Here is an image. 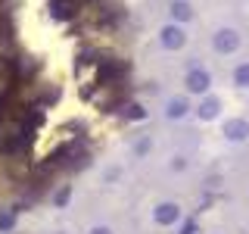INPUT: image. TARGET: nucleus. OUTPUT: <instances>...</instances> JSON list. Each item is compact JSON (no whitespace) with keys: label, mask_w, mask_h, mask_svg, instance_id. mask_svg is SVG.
<instances>
[{"label":"nucleus","mask_w":249,"mask_h":234,"mask_svg":"<svg viewBox=\"0 0 249 234\" xmlns=\"http://www.w3.org/2000/svg\"><path fill=\"white\" fill-rule=\"evenodd\" d=\"M206 84H209V78H206V75H193V78H190V88H193V91H202Z\"/></svg>","instance_id":"nucleus-3"},{"label":"nucleus","mask_w":249,"mask_h":234,"mask_svg":"<svg viewBox=\"0 0 249 234\" xmlns=\"http://www.w3.org/2000/svg\"><path fill=\"white\" fill-rule=\"evenodd\" d=\"M240 81H249V69H240Z\"/></svg>","instance_id":"nucleus-6"},{"label":"nucleus","mask_w":249,"mask_h":234,"mask_svg":"<svg viewBox=\"0 0 249 234\" xmlns=\"http://www.w3.org/2000/svg\"><path fill=\"white\" fill-rule=\"evenodd\" d=\"M171 209H175V206H165V209H162V222H171V218H175V213H171Z\"/></svg>","instance_id":"nucleus-5"},{"label":"nucleus","mask_w":249,"mask_h":234,"mask_svg":"<svg viewBox=\"0 0 249 234\" xmlns=\"http://www.w3.org/2000/svg\"><path fill=\"white\" fill-rule=\"evenodd\" d=\"M84 0H53V16L56 19H69V16H75L81 10Z\"/></svg>","instance_id":"nucleus-2"},{"label":"nucleus","mask_w":249,"mask_h":234,"mask_svg":"<svg viewBox=\"0 0 249 234\" xmlns=\"http://www.w3.org/2000/svg\"><path fill=\"white\" fill-rule=\"evenodd\" d=\"M165 35H168V38H165V41H168L171 47H175L178 41H181V38H178V31H175V28H171V31H165Z\"/></svg>","instance_id":"nucleus-4"},{"label":"nucleus","mask_w":249,"mask_h":234,"mask_svg":"<svg viewBox=\"0 0 249 234\" xmlns=\"http://www.w3.org/2000/svg\"><path fill=\"white\" fill-rule=\"evenodd\" d=\"M28 144H31V128L19 119V116L0 119V153L16 156V153L28 150Z\"/></svg>","instance_id":"nucleus-1"},{"label":"nucleus","mask_w":249,"mask_h":234,"mask_svg":"<svg viewBox=\"0 0 249 234\" xmlns=\"http://www.w3.org/2000/svg\"><path fill=\"white\" fill-rule=\"evenodd\" d=\"M97 234H109V231H97Z\"/></svg>","instance_id":"nucleus-7"}]
</instances>
